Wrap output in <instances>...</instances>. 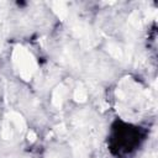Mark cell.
Wrapping results in <instances>:
<instances>
[{
    "instance_id": "cell-1",
    "label": "cell",
    "mask_w": 158,
    "mask_h": 158,
    "mask_svg": "<svg viewBox=\"0 0 158 158\" xmlns=\"http://www.w3.org/2000/svg\"><path fill=\"white\" fill-rule=\"evenodd\" d=\"M110 144L117 154H127L139 144V132L127 125L114 128Z\"/></svg>"
}]
</instances>
